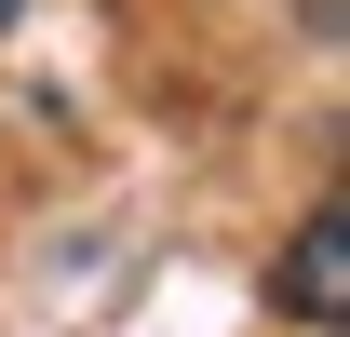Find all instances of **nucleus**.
Instances as JSON below:
<instances>
[{"mask_svg":"<svg viewBox=\"0 0 350 337\" xmlns=\"http://www.w3.org/2000/svg\"><path fill=\"white\" fill-rule=\"evenodd\" d=\"M283 310H297V324H323V337L350 324V216H337V203H310V216H297V256H283Z\"/></svg>","mask_w":350,"mask_h":337,"instance_id":"1","label":"nucleus"},{"mask_svg":"<svg viewBox=\"0 0 350 337\" xmlns=\"http://www.w3.org/2000/svg\"><path fill=\"white\" fill-rule=\"evenodd\" d=\"M14 14H27V0H0V27H14Z\"/></svg>","mask_w":350,"mask_h":337,"instance_id":"2","label":"nucleus"}]
</instances>
